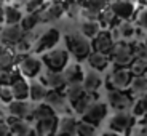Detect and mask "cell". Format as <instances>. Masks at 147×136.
I'll list each match as a JSON object with an SVG mask.
<instances>
[{
  "label": "cell",
  "instance_id": "1",
  "mask_svg": "<svg viewBox=\"0 0 147 136\" xmlns=\"http://www.w3.org/2000/svg\"><path fill=\"white\" fill-rule=\"evenodd\" d=\"M66 50L69 51L70 56L77 59L78 63L86 61L90 53L93 51L91 48V40L86 39L82 32H70L66 35Z\"/></svg>",
  "mask_w": 147,
  "mask_h": 136
},
{
  "label": "cell",
  "instance_id": "2",
  "mask_svg": "<svg viewBox=\"0 0 147 136\" xmlns=\"http://www.w3.org/2000/svg\"><path fill=\"white\" fill-rule=\"evenodd\" d=\"M109 58L112 67H129L136 58L133 51V43L125 40H117L112 47V51L109 53Z\"/></svg>",
  "mask_w": 147,
  "mask_h": 136
},
{
  "label": "cell",
  "instance_id": "3",
  "mask_svg": "<svg viewBox=\"0 0 147 136\" xmlns=\"http://www.w3.org/2000/svg\"><path fill=\"white\" fill-rule=\"evenodd\" d=\"M40 59H42L43 66L47 67L48 70L63 72V70L67 67L69 61H70V55H69V51H67L66 48L56 47V48H53V50H50V51L43 53Z\"/></svg>",
  "mask_w": 147,
  "mask_h": 136
},
{
  "label": "cell",
  "instance_id": "4",
  "mask_svg": "<svg viewBox=\"0 0 147 136\" xmlns=\"http://www.w3.org/2000/svg\"><path fill=\"white\" fill-rule=\"evenodd\" d=\"M42 59L37 58L34 53H26L16 58V69L26 78H37L42 72Z\"/></svg>",
  "mask_w": 147,
  "mask_h": 136
},
{
  "label": "cell",
  "instance_id": "5",
  "mask_svg": "<svg viewBox=\"0 0 147 136\" xmlns=\"http://www.w3.org/2000/svg\"><path fill=\"white\" fill-rule=\"evenodd\" d=\"M133 75L129 67H114L112 72L107 74L106 77V87L107 91H112V90H128L129 85H131Z\"/></svg>",
  "mask_w": 147,
  "mask_h": 136
},
{
  "label": "cell",
  "instance_id": "6",
  "mask_svg": "<svg viewBox=\"0 0 147 136\" xmlns=\"http://www.w3.org/2000/svg\"><path fill=\"white\" fill-rule=\"evenodd\" d=\"M134 96L129 93V90H112L107 91V104L117 112H128L134 104Z\"/></svg>",
  "mask_w": 147,
  "mask_h": 136
},
{
  "label": "cell",
  "instance_id": "7",
  "mask_svg": "<svg viewBox=\"0 0 147 136\" xmlns=\"http://www.w3.org/2000/svg\"><path fill=\"white\" fill-rule=\"evenodd\" d=\"M59 40H61V32L56 27H50L42 35L37 37V40L34 43L30 53H34V55H43V53H47V51H50V50L58 47Z\"/></svg>",
  "mask_w": 147,
  "mask_h": 136
},
{
  "label": "cell",
  "instance_id": "8",
  "mask_svg": "<svg viewBox=\"0 0 147 136\" xmlns=\"http://www.w3.org/2000/svg\"><path fill=\"white\" fill-rule=\"evenodd\" d=\"M134 125H136V117L129 112H115L109 120V130L121 136H128Z\"/></svg>",
  "mask_w": 147,
  "mask_h": 136
},
{
  "label": "cell",
  "instance_id": "9",
  "mask_svg": "<svg viewBox=\"0 0 147 136\" xmlns=\"http://www.w3.org/2000/svg\"><path fill=\"white\" fill-rule=\"evenodd\" d=\"M109 114V104L107 103H101L99 99L93 103L88 109L85 110V114L82 115V120L83 122H88L94 127H99L102 123V120L107 117Z\"/></svg>",
  "mask_w": 147,
  "mask_h": 136
},
{
  "label": "cell",
  "instance_id": "10",
  "mask_svg": "<svg viewBox=\"0 0 147 136\" xmlns=\"http://www.w3.org/2000/svg\"><path fill=\"white\" fill-rule=\"evenodd\" d=\"M43 103H47L48 106L51 107L56 114H59V115L69 112L70 104H69V101H67V98H66L64 90H50Z\"/></svg>",
  "mask_w": 147,
  "mask_h": 136
},
{
  "label": "cell",
  "instance_id": "11",
  "mask_svg": "<svg viewBox=\"0 0 147 136\" xmlns=\"http://www.w3.org/2000/svg\"><path fill=\"white\" fill-rule=\"evenodd\" d=\"M114 43H115V39L112 35L110 29H101L99 32L96 34L94 39H91L93 51H99V53H104V55H109L112 51Z\"/></svg>",
  "mask_w": 147,
  "mask_h": 136
},
{
  "label": "cell",
  "instance_id": "12",
  "mask_svg": "<svg viewBox=\"0 0 147 136\" xmlns=\"http://www.w3.org/2000/svg\"><path fill=\"white\" fill-rule=\"evenodd\" d=\"M34 106L35 104L32 101L26 99V101H19V99H13L8 104V115L16 118H24V120L32 122V112H34Z\"/></svg>",
  "mask_w": 147,
  "mask_h": 136
},
{
  "label": "cell",
  "instance_id": "13",
  "mask_svg": "<svg viewBox=\"0 0 147 136\" xmlns=\"http://www.w3.org/2000/svg\"><path fill=\"white\" fill-rule=\"evenodd\" d=\"M109 7L114 10V13L117 15V18L120 21H131L133 18H136L138 8L136 3L128 2V0H112L109 3Z\"/></svg>",
  "mask_w": 147,
  "mask_h": 136
},
{
  "label": "cell",
  "instance_id": "14",
  "mask_svg": "<svg viewBox=\"0 0 147 136\" xmlns=\"http://www.w3.org/2000/svg\"><path fill=\"white\" fill-rule=\"evenodd\" d=\"M64 11H66V7L63 2H51L50 5H45L42 10H38L35 15L40 22H51L61 18L64 15Z\"/></svg>",
  "mask_w": 147,
  "mask_h": 136
},
{
  "label": "cell",
  "instance_id": "15",
  "mask_svg": "<svg viewBox=\"0 0 147 136\" xmlns=\"http://www.w3.org/2000/svg\"><path fill=\"white\" fill-rule=\"evenodd\" d=\"M5 120H7L13 136H35V128L29 120L16 118V117H11V115H7Z\"/></svg>",
  "mask_w": 147,
  "mask_h": 136
},
{
  "label": "cell",
  "instance_id": "16",
  "mask_svg": "<svg viewBox=\"0 0 147 136\" xmlns=\"http://www.w3.org/2000/svg\"><path fill=\"white\" fill-rule=\"evenodd\" d=\"M77 123H78L77 117L72 115L70 112L59 115L56 136H75V131H77Z\"/></svg>",
  "mask_w": 147,
  "mask_h": 136
},
{
  "label": "cell",
  "instance_id": "17",
  "mask_svg": "<svg viewBox=\"0 0 147 136\" xmlns=\"http://www.w3.org/2000/svg\"><path fill=\"white\" fill-rule=\"evenodd\" d=\"M24 37V30L19 24H13V26H3L2 32H0V39L7 47H16Z\"/></svg>",
  "mask_w": 147,
  "mask_h": 136
},
{
  "label": "cell",
  "instance_id": "18",
  "mask_svg": "<svg viewBox=\"0 0 147 136\" xmlns=\"http://www.w3.org/2000/svg\"><path fill=\"white\" fill-rule=\"evenodd\" d=\"M110 0H86L82 3V15L86 19H96L99 18L101 11L109 7Z\"/></svg>",
  "mask_w": 147,
  "mask_h": 136
},
{
  "label": "cell",
  "instance_id": "19",
  "mask_svg": "<svg viewBox=\"0 0 147 136\" xmlns=\"http://www.w3.org/2000/svg\"><path fill=\"white\" fill-rule=\"evenodd\" d=\"M110 30H112V35H114L115 42L117 40L128 42L129 39H133L138 34V26L131 21H120L114 29H110Z\"/></svg>",
  "mask_w": 147,
  "mask_h": 136
},
{
  "label": "cell",
  "instance_id": "20",
  "mask_svg": "<svg viewBox=\"0 0 147 136\" xmlns=\"http://www.w3.org/2000/svg\"><path fill=\"white\" fill-rule=\"evenodd\" d=\"M38 78H40L42 83L48 90H64L66 88V82H64L63 72H53V70L47 69L45 72H40Z\"/></svg>",
  "mask_w": 147,
  "mask_h": 136
},
{
  "label": "cell",
  "instance_id": "21",
  "mask_svg": "<svg viewBox=\"0 0 147 136\" xmlns=\"http://www.w3.org/2000/svg\"><path fill=\"white\" fill-rule=\"evenodd\" d=\"M58 118H59V115H53V117L37 120L35 123H34L35 136H56V130H58Z\"/></svg>",
  "mask_w": 147,
  "mask_h": 136
},
{
  "label": "cell",
  "instance_id": "22",
  "mask_svg": "<svg viewBox=\"0 0 147 136\" xmlns=\"http://www.w3.org/2000/svg\"><path fill=\"white\" fill-rule=\"evenodd\" d=\"M99 99V95L98 93H88V91H85L83 95L78 98L75 103L70 104V110H72L74 114H77V115H83L85 114V110L88 109L90 106H91L93 103H96V101Z\"/></svg>",
  "mask_w": 147,
  "mask_h": 136
},
{
  "label": "cell",
  "instance_id": "23",
  "mask_svg": "<svg viewBox=\"0 0 147 136\" xmlns=\"http://www.w3.org/2000/svg\"><path fill=\"white\" fill-rule=\"evenodd\" d=\"M48 91H50V90L42 83V80L38 77L30 78V82H29V101H32L34 104L43 103L47 95H48Z\"/></svg>",
  "mask_w": 147,
  "mask_h": 136
},
{
  "label": "cell",
  "instance_id": "24",
  "mask_svg": "<svg viewBox=\"0 0 147 136\" xmlns=\"http://www.w3.org/2000/svg\"><path fill=\"white\" fill-rule=\"evenodd\" d=\"M63 77H64V82H66V87L67 85H80L83 82L85 72L78 63L67 64V67L63 70Z\"/></svg>",
  "mask_w": 147,
  "mask_h": 136
},
{
  "label": "cell",
  "instance_id": "25",
  "mask_svg": "<svg viewBox=\"0 0 147 136\" xmlns=\"http://www.w3.org/2000/svg\"><path fill=\"white\" fill-rule=\"evenodd\" d=\"M11 91H13V98L19 101L29 99V80L22 75H18L15 80L10 83Z\"/></svg>",
  "mask_w": 147,
  "mask_h": 136
},
{
  "label": "cell",
  "instance_id": "26",
  "mask_svg": "<svg viewBox=\"0 0 147 136\" xmlns=\"http://www.w3.org/2000/svg\"><path fill=\"white\" fill-rule=\"evenodd\" d=\"M102 83L104 82H102V77H101V72L91 69V70H88V72H85L82 87H83L85 91H88V93H98Z\"/></svg>",
  "mask_w": 147,
  "mask_h": 136
},
{
  "label": "cell",
  "instance_id": "27",
  "mask_svg": "<svg viewBox=\"0 0 147 136\" xmlns=\"http://www.w3.org/2000/svg\"><path fill=\"white\" fill-rule=\"evenodd\" d=\"M86 63H88V66L91 67L93 70L104 72V70L110 66V58H109V55H104V53L91 51L90 56L86 58Z\"/></svg>",
  "mask_w": 147,
  "mask_h": 136
},
{
  "label": "cell",
  "instance_id": "28",
  "mask_svg": "<svg viewBox=\"0 0 147 136\" xmlns=\"http://www.w3.org/2000/svg\"><path fill=\"white\" fill-rule=\"evenodd\" d=\"M98 21H99V24H101V29H114L118 22H120V19L117 18V15L114 13L112 8L107 7L106 10L101 11Z\"/></svg>",
  "mask_w": 147,
  "mask_h": 136
},
{
  "label": "cell",
  "instance_id": "29",
  "mask_svg": "<svg viewBox=\"0 0 147 136\" xmlns=\"http://www.w3.org/2000/svg\"><path fill=\"white\" fill-rule=\"evenodd\" d=\"M129 93L134 96V99L147 93V75H134L129 85Z\"/></svg>",
  "mask_w": 147,
  "mask_h": 136
},
{
  "label": "cell",
  "instance_id": "30",
  "mask_svg": "<svg viewBox=\"0 0 147 136\" xmlns=\"http://www.w3.org/2000/svg\"><path fill=\"white\" fill-rule=\"evenodd\" d=\"M3 11H5V26L19 24L22 16H24L22 11L18 7H15V5H7V7H3Z\"/></svg>",
  "mask_w": 147,
  "mask_h": 136
},
{
  "label": "cell",
  "instance_id": "31",
  "mask_svg": "<svg viewBox=\"0 0 147 136\" xmlns=\"http://www.w3.org/2000/svg\"><path fill=\"white\" fill-rule=\"evenodd\" d=\"M53 115H58L51 107L48 106L47 103H37L34 106V112H32V122L42 120V118H48L53 117Z\"/></svg>",
  "mask_w": 147,
  "mask_h": 136
},
{
  "label": "cell",
  "instance_id": "32",
  "mask_svg": "<svg viewBox=\"0 0 147 136\" xmlns=\"http://www.w3.org/2000/svg\"><path fill=\"white\" fill-rule=\"evenodd\" d=\"M101 30V24L99 21H96V19H85L83 22H82V26H80V32L83 34L86 39H94L96 34Z\"/></svg>",
  "mask_w": 147,
  "mask_h": 136
},
{
  "label": "cell",
  "instance_id": "33",
  "mask_svg": "<svg viewBox=\"0 0 147 136\" xmlns=\"http://www.w3.org/2000/svg\"><path fill=\"white\" fill-rule=\"evenodd\" d=\"M131 114L136 118H139L144 114H147V93L139 96V98H136V101H134V104L131 107Z\"/></svg>",
  "mask_w": 147,
  "mask_h": 136
},
{
  "label": "cell",
  "instance_id": "34",
  "mask_svg": "<svg viewBox=\"0 0 147 136\" xmlns=\"http://www.w3.org/2000/svg\"><path fill=\"white\" fill-rule=\"evenodd\" d=\"M37 24H40V21H38V18H37L35 13H26V15L22 16L21 22H19V26L22 27V30H24V32L35 30Z\"/></svg>",
  "mask_w": 147,
  "mask_h": 136
},
{
  "label": "cell",
  "instance_id": "35",
  "mask_svg": "<svg viewBox=\"0 0 147 136\" xmlns=\"http://www.w3.org/2000/svg\"><path fill=\"white\" fill-rule=\"evenodd\" d=\"M64 93H66V98H67V101H69V104H72L83 95L85 90H83V87H82V83L80 85H67L66 88H64Z\"/></svg>",
  "mask_w": 147,
  "mask_h": 136
},
{
  "label": "cell",
  "instance_id": "36",
  "mask_svg": "<svg viewBox=\"0 0 147 136\" xmlns=\"http://www.w3.org/2000/svg\"><path fill=\"white\" fill-rule=\"evenodd\" d=\"M96 128L98 127L91 125L88 122H83L80 118L77 123V131H75V136H96Z\"/></svg>",
  "mask_w": 147,
  "mask_h": 136
},
{
  "label": "cell",
  "instance_id": "37",
  "mask_svg": "<svg viewBox=\"0 0 147 136\" xmlns=\"http://www.w3.org/2000/svg\"><path fill=\"white\" fill-rule=\"evenodd\" d=\"M129 70H131L133 75H147V61L134 58V61L129 66Z\"/></svg>",
  "mask_w": 147,
  "mask_h": 136
},
{
  "label": "cell",
  "instance_id": "38",
  "mask_svg": "<svg viewBox=\"0 0 147 136\" xmlns=\"http://www.w3.org/2000/svg\"><path fill=\"white\" fill-rule=\"evenodd\" d=\"M13 99H15V98H13L11 87L10 85H5V83H0V103H3L8 106Z\"/></svg>",
  "mask_w": 147,
  "mask_h": 136
},
{
  "label": "cell",
  "instance_id": "39",
  "mask_svg": "<svg viewBox=\"0 0 147 136\" xmlns=\"http://www.w3.org/2000/svg\"><path fill=\"white\" fill-rule=\"evenodd\" d=\"M133 51L134 56L139 59H146L147 61V43L144 42H133Z\"/></svg>",
  "mask_w": 147,
  "mask_h": 136
},
{
  "label": "cell",
  "instance_id": "40",
  "mask_svg": "<svg viewBox=\"0 0 147 136\" xmlns=\"http://www.w3.org/2000/svg\"><path fill=\"white\" fill-rule=\"evenodd\" d=\"M134 24L138 26V29L147 30V7L139 10L136 13V18H134Z\"/></svg>",
  "mask_w": 147,
  "mask_h": 136
},
{
  "label": "cell",
  "instance_id": "41",
  "mask_svg": "<svg viewBox=\"0 0 147 136\" xmlns=\"http://www.w3.org/2000/svg\"><path fill=\"white\" fill-rule=\"evenodd\" d=\"M47 5V0H27L26 2V11L27 13H37L38 10Z\"/></svg>",
  "mask_w": 147,
  "mask_h": 136
},
{
  "label": "cell",
  "instance_id": "42",
  "mask_svg": "<svg viewBox=\"0 0 147 136\" xmlns=\"http://www.w3.org/2000/svg\"><path fill=\"white\" fill-rule=\"evenodd\" d=\"M0 136H13V133H11L5 118H0Z\"/></svg>",
  "mask_w": 147,
  "mask_h": 136
},
{
  "label": "cell",
  "instance_id": "43",
  "mask_svg": "<svg viewBox=\"0 0 147 136\" xmlns=\"http://www.w3.org/2000/svg\"><path fill=\"white\" fill-rule=\"evenodd\" d=\"M136 125H139L141 130H142L144 133H147V114H144L142 117L136 118Z\"/></svg>",
  "mask_w": 147,
  "mask_h": 136
},
{
  "label": "cell",
  "instance_id": "44",
  "mask_svg": "<svg viewBox=\"0 0 147 136\" xmlns=\"http://www.w3.org/2000/svg\"><path fill=\"white\" fill-rule=\"evenodd\" d=\"M5 26V11H3V7L0 5V27Z\"/></svg>",
  "mask_w": 147,
  "mask_h": 136
},
{
  "label": "cell",
  "instance_id": "45",
  "mask_svg": "<svg viewBox=\"0 0 147 136\" xmlns=\"http://www.w3.org/2000/svg\"><path fill=\"white\" fill-rule=\"evenodd\" d=\"M101 136H121V135H118V133H115V131H110V130H109V131L102 133Z\"/></svg>",
  "mask_w": 147,
  "mask_h": 136
},
{
  "label": "cell",
  "instance_id": "46",
  "mask_svg": "<svg viewBox=\"0 0 147 136\" xmlns=\"http://www.w3.org/2000/svg\"><path fill=\"white\" fill-rule=\"evenodd\" d=\"M128 2H133V3H138V2H139V0H128Z\"/></svg>",
  "mask_w": 147,
  "mask_h": 136
},
{
  "label": "cell",
  "instance_id": "47",
  "mask_svg": "<svg viewBox=\"0 0 147 136\" xmlns=\"http://www.w3.org/2000/svg\"><path fill=\"white\" fill-rule=\"evenodd\" d=\"M141 2H142V3H144V5H146V7H147V0H141Z\"/></svg>",
  "mask_w": 147,
  "mask_h": 136
},
{
  "label": "cell",
  "instance_id": "48",
  "mask_svg": "<svg viewBox=\"0 0 147 136\" xmlns=\"http://www.w3.org/2000/svg\"><path fill=\"white\" fill-rule=\"evenodd\" d=\"M78 2H82V3H83V2H86V0H78Z\"/></svg>",
  "mask_w": 147,
  "mask_h": 136
},
{
  "label": "cell",
  "instance_id": "49",
  "mask_svg": "<svg viewBox=\"0 0 147 136\" xmlns=\"http://www.w3.org/2000/svg\"><path fill=\"white\" fill-rule=\"evenodd\" d=\"M51 2H59V0H51Z\"/></svg>",
  "mask_w": 147,
  "mask_h": 136
},
{
  "label": "cell",
  "instance_id": "50",
  "mask_svg": "<svg viewBox=\"0 0 147 136\" xmlns=\"http://www.w3.org/2000/svg\"><path fill=\"white\" fill-rule=\"evenodd\" d=\"M146 43H147V39H146Z\"/></svg>",
  "mask_w": 147,
  "mask_h": 136
}]
</instances>
